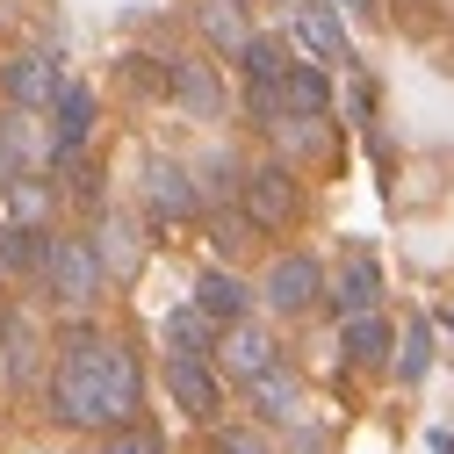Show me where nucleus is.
<instances>
[{
  "instance_id": "1",
  "label": "nucleus",
  "mask_w": 454,
  "mask_h": 454,
  "mask_svg": "<svg viewBox=\"0 0 454 454\" xmlns=\"http://www.w3.org/2000/svg\"><path fill=\"white\" fill-rule=\"evenodd\" d=\"M43 404L59 426L73 433H108L145 411V368L123 339H101V332H73L59 361H51V389Z\"/></svg>"
},
{
  "instance_id": "2",
  "label": "nucleus",
  "mask_w": 454,
  "mask_h": 454,
  "mask_svg": "<svg viewBox=\"0 0 454 454\" xmlns=\"http://www.w3.org/2000/svg\"><path fill=\"white\" fill-rule=\"evenodd\" d=\"M239 209L260 223V231H289L303 216V181L289 159H267V166H246V188H239Z\"/></svg>"
},
{
  "instance_id": "3",
  "label": "nucleus",
  "mask_w": 454,
  "mask_h": 454,
  "mask_svg": "<svg viewBox=\"0 0 454 454\" xmlns=\"http://www.w3.org/2000/svg\"><path fill=\"white\" fill-rule=\"evenodd\" d=\"M101 281H108V267H101L94 239H51L43 289H51V303H59V310H87V303L101 296Z\"/></svg>"
},
{
  "instance_id": "4",
  "label": "nucleus",
  "mask_w": 454,
  "mask_h": 454,
  "mask_svg": "<svg viewBox=\"0 0 454 454\" xmlns=\"http://www.w3.org/2000/svg\"><path fill=\"white\" fill-rule=\"evenodd\" d=\"M325 281H332V274H325L310 253H281V260L260 274V303L281 310V317H303V310L325 296Z\"/></svg>"
},
{
  "instance_id": "5",
  "label": "nucleus",
  "mask_w": 454,
  "mask_h": 454,
  "mask_svg": "<svg viewBox=\"0 0 454 454\" xmlns=\"http://www.w3.org/2000/svg\"><path fill=\"white\" fill-rule=\"evenodd\" d=\"M166 396H174L195 426H216V411H223V375H216L202 354H166Z\"/></svg>"
},
{
  "instance_id": "6",
  "label": "nucleus",
  "mask_w": 454,
  "mask_h": 454,
  "mask_svg": "<svg viewBox=\"0 0 454 454\" xmlns=\"http://www.w3.org/2000/svg\"><path fill=\"white\" fill-rule=\"evenodd\" d=\"M145 209L159 223H188L202 209V188H195V166L181 159H145Z\"/></svg>"
},
{
  "instance_id": "7",
  "label": "nucleus",
  "mask_w": 454,
  "mask_h": 454,
  "mask_svg": "<svg viewBox=\"0 0 454 454\" xmlns=\"http://www.w3.org/2000/svg\"><path fill=\"white\" fill-rule=\"evenodd\" d=\"M29 116H36V108H15V116L0 123V188H8V181H29L36 166H51V159H59L51 130H36Z\"/></svg>"
},
{
  "instance_id": "8",
  "label": "nucleus",
  "mask_w": 454,
  "mask_h": 454,
  "mask_svg": "<svg viewBox=\"0 0 454 454\" xmlns=\"http://www.w3.org/2000/svg\"><path fill=\"white\" fill-rule=\"evenodd\" d=\"M0 87H8V101H15V108H51L73 80L59 73V51H22V59H8Z\"/></svg>"
},
{
  "instance_id": "9",
  "label": "nucleus",
  "mask_w": 454,
  "mask_h": 454,
  "mask_svg": "<svg viewBox=\"0 0 454 454\" xmlns=\"http://www.w3.org/2000/svg\"><path fill=\"white\" fill-rule=\"evenodd\" d=\"M43 368V339L29 325L22 303H0V375H8V389H29Z\"/></svg>"
},
{
  "instance_id": "10",
  "label": "nucleus",
  "mask_w": 454,
  "mask_h": 454,
  "mask_svg": "<svg viewBox=\"0 0 454 454\" xmlns=\"http://www.w3.org/2000/svg\"><path fill=\"white\" fill-rule=\"evenodd\" d=\"M325 296H332L339 317H354V310H382V260L354 246L347 260H339V274L325 281Z\"/></svg>"
},
{
  "instance_id": "11",
  "label": "nucleus",
  "mask_w": 454,
  "mask_h": 454,
  "mask_svg": "<svg viewBox=\"0 0 454 454\" xmlns=\"http://www.w3.org/2000/svg\"><path fill=\"white\" fill-rule=\"evenodd\" d=\"M281 354H274V339L253 325V317H239V325H223V339H216V368L231 375V382H253V375H267Z\"/></svg>"
},
{
  "instance_id": "12",
  "label": "nucleus",
  "mask_w": 454,
  "mask_h": 454,
  "mask_svg": "<svg viewBox=\"0 0 454 454\" xmlns=\"http://www.w3.org/2000/svg\"><path fill=\"white\" fill-rule=\"evenodd\" d=\"M339 354H347L354 368H389V354H396V325H389L382 310L339 317Z\"/></svg>"
},
{
  "instance_id": "13",
  "label": "nucleus",
  "mask_w": 454,
  "mask_h": 454,
  "mask_svg": "<svg viewBox=\"0 0 454 454\" xmlns=\"http://www.w3.org/2000/svg\"><path fill=\"white\" fill-rule=\"evenodd\" d=\"M246 396H253V411H260L267 426H296V419H303V382L281 368V361H274L267 375H253V382H246Z\"/></svg>"
},
{
  "instance_id": "14",
  "label": "nucleus",
  "mask_w": 454,
  "mask_h": 454,
  "mask_svg": "<svg viewBox=\"0 0 454 454\" xmlns=\"http://www.w3.org/2000/svg\"><path fill=\"white\" fill-rule=\"evenodd\" d=\"M174 101L188 108V116L216 123V116H223V80H216V66H209V59H174Z\"/></svg>"
},
{
  "instance_id": "15",
  "label": "nucleus",
  "mask_w": 454,
  "mask_h": 454,
  "mask_svg": "<svg viewBox=\"0 0 454 454\" xmlns=\"http://www.w3.org/2000/svg\"><path fill=\"white\" fill-rule=\"evenodd\" d=\"M296 43L310 51L317 66H354L347 29H339V15H332V8H317V0H310V8H296Z\"/></svg>"
},
{
  "instance_id": "16",
  "label": "nucleus",
  "mask_w": 454,
  "mask_h": 454,
  "mask_svg": "<svg viewBox=\"0 0 454 454\" xmlns=\"http://www.w3.org/2000/svg\"><path fill=\"white\" fill-rule=\"evenodd\" d=\"M87 137H94V94L87 87H66L59 101H51V145H59V159H73Z\"/></svg>"
},
{
  "instance_id": "17",
  "label": "nucleus",
  "mask_w": 454,
  "mask_h": 454,
  "mask_svg": "<svg viewBox=\"0 0 454 454\" xmlns=\"http://www.w3.org/2000/svg\"><path fill=\"white\" fill-rule=\"evenodd\" d=\"M440 361V339H433V325L426 317H411L404 332H396V354H389V375L396 382H426V368Z\"/></svg>"
},
{
  "instance_id": "18",
  "label": "nucleus",
  "mask_w": 454,
  "mask_h": 454,
  "mask_svg": "<svg viewBox=\"0 0 454 454\" xmlns=\"http://www.w3.org/2000/svg\"><path fill=\"white\" fill-rule=\"evenodd\" d=\"M195 303H202V310H209V317H216V325H239V317H246V303H253V296H246V281H239V274H231V267H209V274H202V281H195Z\"/></svg>"
},
{
  "instance_id": "19",
  "label": "nucleus",
  "mask_w": 454,
  "mask_h": 454,
  "mask_svg": "<svg viewBox=\"0 0 454 454\" xmlns=\"http://www.w3.org/2000/svg\"><path fill=\"white\" fill-rule=\"evenodd\" d=\"M216 339H223V325L202 310V303H188V310H174V317H166V347H174V354H216Z\"/></svg>"
},
{
  "instance_id": "20",
  "label": "nucleus",
  "mask_w": 454,
  "mask_h": 454,
  "mask_svg": "<svg viewBox=\"0 0 454 454\" xmlns=\"http://www.w3.org/2000/svg\"><path fill=\"white\" fill-rule=\"evenodd\" d=\"M281 101H289V116H325V108H332V73H325L317 59H310V66H289Z\"/></svg>"
},
{
  "instance_id": "21",
  "label": "nucleus",
  "mask_w": 454,
  "mask_h": 454,
  "mask_svg": "<svg viewBox=\"0 0 454 454\" xmlns=\"http://www.w3.org/2000/svg\"><path fill=\"white\" fill-rule=\"evenodd\" d=\"M195 188H202V209H209V202H216V209H231L239 188H246V166H239L231 152H209V159L195 166Z\"/></svg>"
},
{
  "instance_id": "22",
  "label": "nucleus",
  "mask_w": 454,
  "mask_h": 454,
  "mask_svg": "<svg viewBox=\"0 0 454 454\" xmlns=\"http://www.w3.org/2000/svg\"><path fill=\"white\" fill-rule=\"evenodd\" d=\"M202 36H209L216 51H231V59H239V51L253 43V29H246V8H239V0H202Z\"/></svg>"
},
{
  "instance_id": "23",
  "label": "nucleus",
  "mask_w": 454,
  "mask_h": 454,
  "mask_svg": "<svg viewBox=\"0 0 454 454\" xmlns=\"http://www.w3.org/2000/svg\"><path fill=\"white\" fill-rule=\"evenodd\" d=\"M239 66H246V87H281V80H289V51H281L274 36H253L246 51H239Z\"/></svg>"
},
{
  "instance_id": "24",
  "label": "nucleus",
  "mask_w": 454,
  "mask_h": 454,
  "mask_svg": "<svg viewBox=\"0 0 454 454\" xmlns=\"http://www.w3.org/2000/svg\"><path fill=\"white\" fill-rule=\"evenodd\" d=\"M94 253H101L108 274H130V267H137V231H130V216H108L101 231H94Z\"/></svg>"
},
{
  "instance_id": "25",
  "label": "nucleus",
  "mask_w": 454,
  "mask_h": 454,
  "mask_svg": "<svg viewBox=\"0 0 454 454\" xmlns=\"http://www.w3.org/2000/svg\"><path fill=\"white\" fill-rule=\"evenodd\" d=\"M101 454H174V447H166V433H159V426L123 419V426H108V433H101Z\"/></svg>"
},
{
  "instance_id": "26",
  "label": "nucleus",
  "mask_w": 454,
  "mask_h": 454,
  "mask_svg": "<svg viewBox=\"0 0 454 454\" xmlns=\"http://www.w3.org/2000/svg\"><path fill=\"white\" fill-rule=\"evenodd\" d=\"M216 454H267V440H260V426H223L216 440H209Z\"/></svg>"
},
{
  "instance_id": "27",
  "label": "nucleus",
  "mask_w": 454,
  "mask_h": 454,
  "mask_svg": "<svg viewBox=\"0 0 454 454\" xmlns=\"http://www.w3.org/2000/svg\"><path fill=\"white\" fill-rule=\"evenodd\" d=\"M0 274H8V260H0Z\"/></svg>"
}]
</instances>
